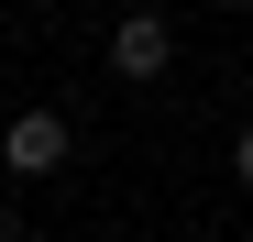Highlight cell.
<instances>
[{"label": "cell", "mask_w": 253, "mask_h": 242, "mask_svg": "<svg viewBox=\"0 0 253 242\" xmlns=\"http://www.w3.org/2000/svg\"><path fill=\"white\" fill-rule=\"evenodd\" d=\"M66 154H77V132H66V110H11V121H0V176H55L66 165Z\"/></svg>", "instance_id": "cell-1"}, {"label": "cell", "mask_w": 253, "mask_h": 242, "mask_svg": "<svg viewBox=\"0 0 253 242\" xmlns=\"http://www.w3.org/2000/svg\"><path fill=\"white\" fill-rule=\"evenodd\" d=\"M110 66L121 77H165V66H176V22H165V11H121L110 22Z\"/></svg>", "instance_id": "cell-2"}, {"label": "cell", "mask_w": 253, "mask_h": 242, "mask_svg": "<svg viewBox=\"0 0 253 242\" xmlns=\"http://www.w3.org/2000/svg\"><path fill=\"white\" fill-rule=\"evenodd\" d=\"M231 176L253 187V121H242V132H231Z\"/></svg>", "instance_id": "cell-3"}, {"label": "cell", "mask_w": 253, "mask_h": 242, "mask_svg": "<svg viewBox=\"0 0 253 242\" xmlns=\"http://www.w3.org/2000/svg\"><path fill=\"white\" fill-rule=\"evenodd\" d=\"M0 242H22V220H11V209H0Z\"/></svg>", "instance_id": "cell-4"}, {"label": "cell", "mask_w": 253, "mask_h": 242, "mask_svg": "<svg viewBox=\"0 0 253 242\" xmlns=\"http://www.w3.org/2000/svg\"><path fill=\"white\" fill-rule=\"evenodd\" d=\"M88 242H121V231H88Z\"/></svg>", "instance_id": "cell-5"}]
</instances>
